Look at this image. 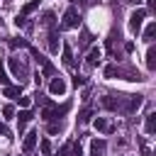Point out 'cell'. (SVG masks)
<instances>
[{
  "label": "cell",
  "instance_id": "6da1fadb",
  "mask_svg": "<svg viewBox=\"0 0 156 156\" xmlns=\"http://www.w3.org/2000/svg\"><path fill=\"white\" fill-rule=\"evenodd\" d=\"M71 110V102H63V105H54L51 100L44 105V110H41V117L46 119V122H51V119H61L66 112Z\"/></svg>",
  "mask_w": 156,
  "mask_h": 156
},
{
  "label": "cell",
  "instance_id": "7a4b0ae2",
  "mask_svg": "<svg viewBox=\"0 0 156 156\" xmlns=\"http://www.w3.org/2000/svg\"><path fill=\"white\" fill-rule=\"evenodd\" d=\"M10 71L20 80H27V76H29V66H27V61L22 56H10Z\"/></svg>",
  "mask_w": 156,
  "mask_h": 156
},
{
  "label": "cell",
  "instance_id": "3957f363",
  "mask_svg": "<svg viewBox=\"0 0 156 156\" xmlns=\"http://www.w3.org/2000/svg\"><path fill=\"white\" fill-rule=\"evenodd\" d=\"M80 24V12L76 10V7H68L66 12H63V22H61V27L63 29H76Z\"/></svg>",
  "mask_w": 156,
  "mask_h": 156
},
{
  "label": "cell",
  "instance_id": "277c9868",
  "mask_svg": "<svg viewBox=\"0 0 156 156\" xmlns=\"http://www.w3.org/2000/svg\"><path fill=\"white\" fill-rule=\"evenodd\" d=\"M32 56H34V61L41 66V71H44V78H51V76H54V71H56V68H54V63H51V61H49L44 54H39L37 49H32Z\"/></svg>",
  "mask_w": 156,
  "mask_h": 156
},
{
  "label": "cell",
  "instance_id": "5b68a950",
  "mask_svg": "<svg viewBox=\"0 0 156 156\" xmlns=\"http://www.w3.org/2000/svg\"><path fill=\"white\" fill-rule=\"evenodd\" d=\"M144 17H146L144 10H134V12L129 15V32H132V34H139V29H141V24H144Z\"/></svg>",
  "mask_w": 156,
  "mask_h": 156
},
{
  "label": "cell",
  "instance_id": "8992f818",
  "mask_svg": "<svg viewBox=\"0 0 156 156\" xmlns=\"http://www.w3.org/2000/svg\"><path fill=\"white\" fill-rule=\"evenodd\" d=\"M66 78H61V76H51V80H49V93L51 95H63L66 93Z\"/></svg>",
  "mask_w": 156,
  "mask_h": 156
},
{
  "label": "cell",
  "instance_id": "52a82bcc",
  "mask_svg": "<svg viewBox=\"0 0 156 156\" xmlns=\"http://www.w3.org/2000/svg\"><path fill=\"white\" fill-rule=\"evenodd\" d=\"M32 117H34V112H32V110H22V112L17 115V134H22V132H24V127L32 122Z\"/></svg>",
  "mask_w": 156,
  "mask_h": 156
},
{
  "label": "cell",
  "instance_id": "ba28073f",
  "mask_svg": "<svg viewBox=\"0 0 156 156\" xmlns=\"http://www.w3.org/2000/svg\"><path fill=\"white\" fill-rule=\"evenodd\" d=\"M100 102H102V107H105V110H122V98H115V95H105Z\"/></svg>",
  "mask_w": 156,
  "mask_h": 156
},
{
  "label": "cell",
  "instance_id": "9c48e42d",
  "mask_svg": "<svg viewBox=\"0 0 156 156\" xmlns=\"http://www.w3.org/2000/svg\"><path fill=\"white\" fill-rule=\"evenodd\" d=\"M105 149H107L105 139H93L90 141V156H105Z\"/></svg>",
  "mask_w": 156,
  "mask_h": 156
},
{
  "label": "cell",
  "instance_id": "30bf717a",
  "mask_svg": "<svg viewBox=\"0 0 156 156\" xmlns=\"http://www.w3.org/2000/svg\"><path fill=\"white\" fill-rule=\"evenodd\" d=\"M95 129H98V132H102V134H112V132H115L112 122H110V119H105V117H98V119H95Z\"/></svg>",
  "mask_w": 156,
  "mask_h": 156
},
{
  "label": "cell",
  "instance_id": "8fae6325",
  "mask_svg": "<svg viewBox=\"0 0 156 156\" xmlns=\"http://www.w3.org/2000/svg\"><path fill=\"white\" fill-rule=\"evenodd\" d=\"M100 56H102V51H100L98 46H93V49H90V54H88V58H85V66H88V68L98 66V63H100Z\"/></svg>",
  "mask_w": 156,
  "mask_h": 156
},
{
  "label": "cell",
  "instance_id": "7c38bea8",
  "mask_svg": "<svg viewBox=\"0 0 156 156\" xmlns=\"http://www.w3.org/2000/svg\"><path fill=\"white\" fill-rule=\"evenodd\" d=\"M37 139H39V134H37V132H29V134L24 136V141H22V149H24V151H32V149L37 146Z\"/></svg>",
  "mask_w": 156,
  "mask_h": 156
},
{
  "label": "cell",
  "instance_id": "4fadbf2b",
  "mask_svg": "<svg viewBox=\"0 0 156 156\" xmlns=\"http://www.w3.org/2000/svg\"><path fill=\"white\" fill-rule=\"evenodd\" d=\"M49 51L51 54H58V34H56V29H49Z\"/></svg>",
  "mask_w": 156,
  "mask_h": 156
},
{
  "label": "cell",
  "instance_id": "5bb4252c",
  "mask_svg": "<svg viewBox=\"0 0 156 156\" xmlns=\"http://www.w3.org/2000/svg\"><path fill=\"white\" fill-rule=\"evenodd\" d=\"M39 2H41V0H29V2H27V5H24V7L20 10V15H17V17H22V20H27V15H29V12H34V10L39 7Z\"/></svg>",
  "mask_w": 156,
  "mask_h": 156
},
{
  "label": "cell",
  "instance_id": "9a60e30c",
  "mask_svg": "<svg viewBox=\"0 0 156 156\" xmlns=\"http://www.w3.org/2000/svg\"><path fill=\"white\" fill-rule=\"evenodd\" d=\"M144 129H146V134H154V132H156V112H149V115H146Z\"/></svg>",
  "mask_w": 156,
  "mask_h": 156
},
{
  "label": "cell",
  "instance_id": "2e32d148",
  "mask_svg": "<svg viewBox=\"0 0 156 156\" xmlns=\"http://www.w3.org/2000/svg\"><path fill=\"white\" fill-rule=\"evenodd\" d=\"M146 68H149V71L156 68V49H154V46H149V51H146Z\"/></svg>",
  "mask_w": 156,
  "mask_h": 156
},
{
  "label": "cell",
  "instance_id": "e0dca14e",
  "mask_svg": "<svg viewBox=\"0 0 156 156\" xmlns=\"http://www.w3.org/2000/svg\"><path fill=\"white\" fill-rule=\"evenodd\" d=\"M2 95L5 98H17V95H22V88L20 85H5L2 88Z\"/></svg>",
  "mask_w": 156,
  "mask_h": 156
},
{
  "label": "cell",
  "instance_id": "ac0fdd59",
  "mask_svg": "<svg viewBox=\"0 0 156 156\" xmlns=\"http://www.w3.org/2000/svg\"><path fill=\"white\" fill-rule=\"evenodd\" d=\"M46 132H49L51 136H56V134L63 132V124H61V122H49V124H46Z\"/></svg>",
  "mask_w": 156,
  "mask_h": 156
},
{
  "label": "cell",
  "instance_id": "d6986e66",
  "mask_svg": "<svg viewBox=\"0 0 156 156\" xmlns=\"http://www.w3.org/2000/svg\"><path fill=\"white\" fill-rule=\"evenodd\" d=\"M39 22H41L44 27H49V29H56V27H54V12H44Z\"/></svg>",
  "mask_w": 156,
  "mask_h": 156
},
{
  "label": "cell",
  "instance_id": "ffe728a7",
  "mask_svg": "<svg viewBox=\"0 0 156 156\" xmlns=\"http://www.w3.org/2000/svg\"><path fill=\"white\" fill-rule=\"evenodd\" d=\"M154 34H156V24H154V22H149V24H146V29H144V39H146V41H151V39H154Z\"/></svg>",
  "mask_w": 156,
  "mask_h": 156
},
{
  "label": "cell",
  "instance_id": "44dd1931",
  "mask_svg": "<svg viewBox=\"0 0 156 156\" xmlns=\"http://www.w3.org/2000/svg\"><path fill=\"white\" fill-rule=\"evenodd\" d=\"M90 39H93V37H90V32H88V29H83V32H80V41H78V44H80V49H83V46H88V44H90Z\"/></svg>",
  "mask_w": 156,
  "mask_h": 156
},
{
  "label": "cell",
  "instance_id": "7402d4cb",
  "mask_svg": "<svg viewBox=\"0 0 156 156\" xmlns=\"http://www.w3.org/2000/svg\"><path fill=\"white\" fill-rule=\"evenodd\" d=\"M63 63H66V66H73V54H71V46H63Z\"/></svg>",
  "mask_w": 156,
  "mask_h": 156
},
{
  "label": "cell",
  "instance_id": "603a6c76",
  "mask_svg": "<svg viewBox=\"0 0 156 156\" xmlns=\"http://www.w3.org/2000/svg\"><path fill=\"white\" fill-rule=\"evenodd\" d=\"M39 149H41V154H44V156H49V154H51V141H49V139H41Z\"/></svg>",
  "mask_w": 156,
  "mask_h": 156
},
{
  "label": "cell",
  "instance_id": "cb8c5ba5",
  "mask_svg": "<svg viewBox=\"0 0 156 156\" xmlns=\"http://www.w3.org/2000/svg\"><path fill=\"white\" fill-rule=\"evenodd\" d=\"M2 115H5V119H12V115H15V107H12V105H5V107H2Z\"/></svg>",
  "mask_w": 156,
  "mask_h": 156
},
{
  "label": "cell",
  "instance_id": "d4e9b609",
  "mask_svg": "<svg viewBox=\"0 0 156 156\" xmlns=\"http://www.w3.org/2000/svg\"><path fill=\"white\" fill-rule=\"evenodd\" d=\"M10 46H12V49H17V46L22 49V46H27V41H24V39H10Z\"/></svg>",
  "mask_w": 156,
  "mask_h": 156
},
{
  "label": "cell",
  "instance_id": "484cf974",
  "mask_svg": "<svg viewBox=\"0 0 156 156\" xmlns=\"http://www.w3.org/2000/svg\"><path fill=\"white\" fill-rule=\"evenodd\" d=\"M90 115H93V112H90V110L85 107V110H83V112L78 115V119H80V122H88V119H90Z\"/></svg>",
  "mask_w": 156,
  "mask_h": 156
},
{
  "label": "cell",
  "instance_id": "4316f807",
  "mask_svg": "<svg viewBox=\"0 0 156 156\" xmlns=\"http://www.w3.org/2000/svg\"><path fill=\"white\" fill-rule=\"evenodd\" d=\"M0 83H2V85H10V78H7V73H5L2 68H0Z\"/></svg>",
  "mask_w": 156,
  "mask_h": 156
},
{
  "label": "cell",
  "instance_id": "83f0119b",
  "mask_svg": "<svg viewBox=\"0 0 156 156\" xmlns=\"http://www.w3.org/2000/svg\"><path fill=\"white\" fill-rule=\"evenodd\" d=\"M73 85H85V76H76L73 78Z\"/></svg>",
  "mask_w": 156,
  "mask_h": 156
},
{
  "label": "cell",
  "instance_id": "f1b7e54d",
  "mask_svg": "<svg viewBox=\"0 0 156 156\" xmlns=\"http://www.w3.org/2000/svg\"><path fill=\"white\" fill-rule=\"evenodd\" d=\"M0 136H10V129H7L2 122H0Z\"/></svg>",
  "mask_w": 156,
  "mask_h": 156
},
{
  "label": "cell",
  "instance_id": "f546056e",
  "mask_svg": "<svg viewBox=\"0 0 156 156\" xmlns=\"http://www.w3.org/2000/svg\"><path fill=\"white\" fill-rule=\"evenodd\" d=\"M17 100H20V105H24V107H27V105H29V98H22V95H20V98H17Z\"/></svg>",
  "mask_w": 156,
  "mask_h": 156
},
{
  "label": "cell",
  "instance_id": "4dcf8cb0",
  "mask_svg": "<svg viewBox=\"0 0 156 156\" xmlns=\"http://www.w3.org/2000/svg\"><path fill=\"white\" fill-rule=\"evenodd\" d=\"M146 5H149V10H151V12L156 10V0H146Z\"/></svg>",
  "mask_w": 156,
  "mask_h": 156
},
{
  "label": "cell",
  "instance_id": "1f68e13d",
  "mask_svg": "<svg viewBox=\"0 0 156 156\" xmlns=\"http://www.w3.org/2000/svg\"><path fill=\"white\" fill-rule=\"evenodd\" d=\"M127 2H132V5H139V2H141V0H127Z\"/></svg>",
  "mask_w": 156,
  "mask_h": 156
},
{
  "label": "cell",
  "instance_id": "d6a6232c",
  "mask_svg": "<svg viewBox=\"0 0 156 156\" xmlns=\"http://www.w3.org/2000/svg\"><path fill=\"white\" fill-rule=\"evenodd\" d=\"M76 2H78V5H85V2H88V0H76Z\"/></svg>",
  "mask_w": 156,
  "mask_h": 156
},
{
  "label": "cell",
  "instance_id": "836d02e7",
  "mask_svg": "<svg viewBox=\"0 0 156 156\" xmlns=\"http://www.w3.org/2000/svg\"><path fill=\"white\" fill-rule=\"evenodd\" d=\"M0 24H2V20H0Z\"/></svg>",
  "mask_w": 156,
  "mask_h": 156
}]
</instances>
